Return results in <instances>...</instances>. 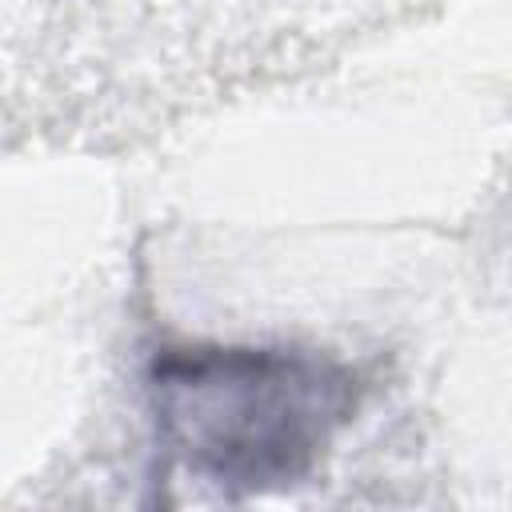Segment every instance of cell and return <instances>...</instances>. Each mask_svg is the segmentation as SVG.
Masks as SVG:
<instances>
[{
	"label": "cell",
	"instance_id": "1",
	"mask_svg": "<svg viewBox=\"0 0 512 512\" xmlns=\"http://www.w3.org/2000/svg\"><path fill=\"white\" fill-rule=\"evenodd\" d=\"M148 392L168 464L224 496L304 480L360 404L348 364L284 344L164 348Z\"/></svg>",
	"mask_w": 512,
	"mask_h": 512
}]
</instances>
